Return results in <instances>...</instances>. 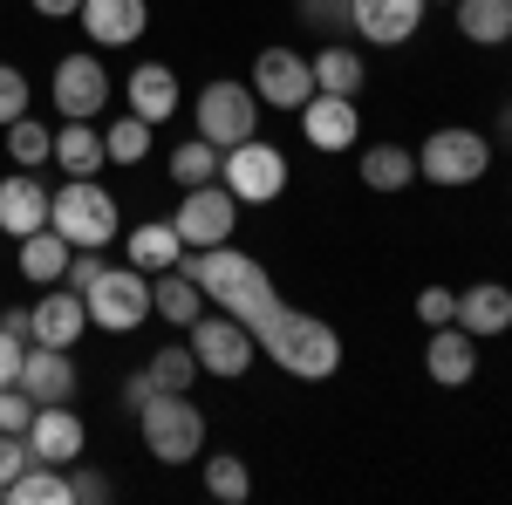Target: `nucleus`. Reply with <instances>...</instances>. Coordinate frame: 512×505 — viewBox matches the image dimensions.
<instances>
[{
	"label": "nucleus",
	"mask_w": 512,
	"mask_h": 505,
	"mask_svg": "<svg viewBox=\"0 0 512 505\" xmlns=\"http://www.w3.org/2000/svg\"><path fill=\"white\" fill-rule=\"evenodd\" d=\"M301 28H321L328 35V28H349V14L335 0H301Z\"/></svg>",
	"instance_id": "41"
},
{
	"label": "nucleus",
	"mask_w": 512,
	"mask_h": 505,
	"mask_svg": "<svg viewBox=\"0 0 512 505\" xmlns=\"http://www.w3.org/2000/svg\"><path fill=\"white\" fill-rule=\"evenodd\" d=\"M151 369H137V376H130V383H123V410H137V403H151Z\"/></svg>",
	"instance_id": "44"
},
{
	"label": "nucleus",
	"mask_w": 512,
	"mask_h": 505,
	"mask_svg": "<svg viewBox=\"0 0 512 505\" xmlns=\"http://www.w3.org/2000/svg\"><path fill=\"white\" fill-rule=\"evenodd\" d=\"M69 260H76V246L55 233V226H41V233L21 239V273H28L35 287H55V280L69 273Z\"/></svg>",
	"instance_id": "27"
},
{
	"label": "nucleus",
	"mask_w": 512,
	"mask_h": 505,
	"mask_svg": "<svg viewBox=\"0 0 512 505\" xmlns=\"http://www.w3.org/2000/svg\"><path fill=\"white\" fill-rule=\"evenodd\" d=\"M103 103H110V69H103V55H96V48L62 55V62H55V110H62V117H96Z\"/></svg>",
	"instance_id": "12"
},
{
	"label": "nucleus",
	"mask_w": 512,
	"mask_h": 505,
	"mask_svg": "<svg viewBox=\"0 0 512 505\" xmlns=\"http://www.w3.org/2000/svg\"><path fill=\"white\" fill-rule=\"evenodd\" d=\"M219 144H205V137H185L178 151H171V185H212L219 178Z\"/></svg>",
	"instance_id": "32"
},
{
	"label": "nucleus",
	"mask_w": 512,
	"mask_h": 505,
	"mask_svg": "<svg viewBox=\"0 0 512 505\" xmlns=\"http://www.w3.org/2000/svg\"><path fill=\"white\" fill-rule=\"evenodd\" d=\"M69 499H76V505H103V499H110V478H103V471H89L76 458V465H69Z\"/></svg>",
	"instance_id": "39"
},
{
	"label": "nucleus",
	"mask_w": 512,
	"mask_h": 505,
	"mask_svg": "<svg viewBox=\"0 0 512 505\" xmlns=\"http://www.w3.org/2000/svg\"><path fill=\"white\" fill-rule=\"evenodd\" d=\"M205 492H212V499H226V505L253 499V471H246V458H233V451L205 458Z\"/></svg>",
	"instance_id": "33"
},
{
	"label": "nucleus",
	"mask_w": 512,
	"mask_h": 505,
	"mask_svg": "<svg viewBox=\"0 0 512 505\" xmlns=\"http://www.w3.org/2000/svg\"><path fill=\"white\" fill-rule=\"evenodd\" d=\"M0 505H7V492H0Z\"/></svg>",
	"instance_id": "47"
},
{
	"label": "nucleus",
	"mask_w": 512,
	"mask_h": 505,
	"mask_svg": "<svg viewBox=\"0 0 512 505\" xmlns=\"http://www.w3.org/2000/svg\"><path fill=\"white\" fill-rule=\"evenodd\" d=\"M335 7H342V0H335Z\"/></svg>",
	"instance_id": "48"
},
{
	"label": "nucleus",
	"mask_w": 512,
	"mask_h": 505,
	"mask_svg": "<svg viewBox=\"0 0 512 505\" xmlns=\"http://www.w3.org/2000/svg\"><path fill=\"white\" fill-rule=\"evenodd\" d=\"M424 369H431V383L444 389H465L478 376V335H465L458 321H444L431 328V349H424Z\"/></svg>",
	"instance_id": "20"
},
{
	"label": "nucleus",
	"mask_w": 512,
	"mask_h": 505,
	"mask_svg": "<svg viewBox=\"0 0 512 505\" xmlns=\"http://www.w3.org/2000/svg\"><path fill=\"white\" fill-rule=\"evenodd\" d=\"M103 151H110V164H144V157H151V123L117 117L110 130H103Z\"/></svg>",
	"instance_id": "35"
},
{
	"label": "nucleus",
	"mask_w": 512,
	"mask_h": 505,
	"mask_svg": "<svg viewBox=\"0 0 512 505\" xmlns=\"http://www.w3.org/2000/svg\"><path fill=\"white\" fill-rule=\"evenodd\" d=\"M171 226H178V239L185 246H226L239 226V198L212 178V185H185V198H178V212H171Z\"/></svg>",
	"instance_id": "10"
},
{
	"label": "nucleus",
	"mask_w": 512,
	"mask_h": 505,
	"mask_svg": "<svg viewBox=\"0 0 512 505\" xmlns=\"http://www.w3.org/2000/svg\"><path fill=\"white\" fill-rule=\"evenodd\" d=\"M28 7H35L41 21H76L82 14V0H28Z\"/></svg>",
	"instance_id": "43"
},
{
	"label": "nucleus",
	"mask_w": 512,
	"mask_h": 505,
	"mask_svg": "<svg viewBox=\"0 0 512 505\" xmlns=\"http://www.w3.org/2000/svg\"><path fill=\"white\" fill-rule=\"evenodd\" d=\"M123 260L137 273H164L185 260V239H178V226L171 219H151V226H137V233H123Z\"/></svg>",
	"instance_id": "24"
},
{
	"label": "nucleus",
	"mask_w": 512,
	"mask_h": 505,
	"mask_svg": "<svg viewBox=\"0 0 512 505\" xmlns=\"http://www.w3.org/2000/svg\"><path fill=\"white\" fill-rule=\"evenodd\" d=\"M55 164L69 171V178H96L103 164H110V151H103V130L89 117H62V130H55Z\"/></svg>",
	"instance_id": "23"
},
{
	"label": "nucleus",
	"mask_w": 512,
	"mask_h": 505,
	"mask_svg": "<svg viewBox=\"0 0 512 505\" xmlns=\"http://www.w3.org/2000/svg\"><path fill=\"white\" fill-rule=\"evenodd\" d=\"M458 328L478 335V342H492V335H506L512 328V287L506 280H478L458 294Z\"/></svg>",
	"instance_id": "21"
},
{
	"label": "nucleus",
	"mask_w": 512,
	"mask_h": 505,
	"mask_svg": "<svg viewBox=\"0 0 512 505\" xmlns=\"http://www.w3.org/2000/svg\"><path fill=\"white\" fill-rule=\"evenodd\" d=\"M28 465H35V458H28V437H21V430H0V492H7Z\"/></svg>",
	"instance_id": "38"
},
{
	"label": "nucleus",
	"mask_w": 512,
	"mask_h": 505,
	"mask_svg": "<svg viewBox=\"0 0 512 505\" xmlns=\"http://www.w3.org/2000/svg\"><path fill=\"white\" fill-rule=\"evenodd\" d=\"M21 355H28V342L0 328V383H21Z\"/></svg>",
	"instance_id": "42"
},
{
	"label": "nucleus",
	"mask_w": 512,
	"mask_h": 505,
	"mask_svg": "<svg viewBox=\"0 0 512 505\" xmlns=\"http://www.w3.org/2000/svg\"><path fill=\"white\" fill-rule=\"evenodd\" d=\"M308 69H315V89H321V96H362V82H369L362 55H355V48H342V41H328L321 55H308Z\"/></svg>",
	"instance_id": "26"
},
{
	"label": "nucleus",
	"mask_w": 512,
	"mask_h": 505,
	"mask_svg": "<svg viewBox=\"0 0 512 505\" xmlns=\"http://www.w3.org/2000/svg\"><path fill=\"white\" fill-rule=\"evenodd\" d=\"M144 369H151V383H158V389H192L198 376H205V369H198V355H192V342H178V349L164 342Z\"/></svg>",
	"instance_id": "34"
},
{
	"label": "nucleus",
	"mask_w": 512,
	"mask_h": 505,
	"mask_svg": "<svg viewBox=\"0 0 512 505\" xmlns=\"http://www.w3.org/2000/svg\"><path fill=\"white\" fill-rule=\"evenodd\" d=\"M178 267L198 280L205 308L233 314V321H246V328L274 321V308H280L274 273L260 267L253 253H239V246H185V260H178Z\"/></svg>",
	"instance_id": "1"
},
{
	"label": "nucleus",
	"mask_w": 512,
	"mask_h": 505,
	"mask_svg": "<svg viewBox=\"0 0 512 505\" xmlns=\"http://www.w3.org/2000/svg\"><path fill=\"white\" fill-rule=\"evenodd\" d=\"M499 144H506V151H512V103H506V110H499Z\"/></svg>",
	"instance_id": "46"
},
{
	"label": "nucleus",
	"mask_w": 512,
	"mask_h": 505,
	"mask_svg": "<svg viewBox=\"0 0 512 505\" xmlns=\"http://www.w3.org/2000/svg\"><path fill=\"white\" fill-rule=\"evenodd\" d=\"M82 444H89V430H82V417L69 410V403H41L35 410V424H28V458L35 465H76L82 458Z\"/></svg>",
	"instance_id": "15"
},
{
	"label": "nucleus",
	"mask_w": 512,
	"mask_h": 505,
	"mask_svg": "<svg viewBox=\"0 0 512 505\" xmlns=\"http://www.w3.org/2000/svg\"><path fill=\"white\" fill-rule=\"evenodd\" d=\"M48 226L69 246H110V239H123V212L96 178H69L55 192V205H48Z\"/></svg>",
	"instance_id": "4"
},
{
	"label": "nucleus",
	"mask_w": 512,
	"mask_h": 505,
	"mask_svg": "<svg viewBox=\"0 0 512 505\" xmlns=\"http://www.w3.org/2000/svg\"><path fill=\"white\" fill-rule=\"evenodd\" d=\"M137 430L158 465L205 458V410L192 403V389H151V403H137Z\"/></svg>",
	"instance_id": "3"
},
{
	"label": "nucleus",
	"mask_w": 512,
	"mask_h": 505,
	"mask_svg": "<svg viewBox=\"0 0 512 505\" xmlns=\"http://www.w3.org/2000/svg\"><path fill=\"white\" fill-rule=\"evenodd\" d=\"M485 164H492V144H485L478 130H465V123H451V130H431V137H424L417 178H431V185H478Z\"/></svg>",
	"instance_id": "9"
},
{
	"label": "nucleus",
	"mask_w": 512,
	"mask_h": 505,
	"mask_svg": "<svg viewBox=\"0 0 512 505\" xmlns=\"http://www.w3.org/2000/svg\"><path fill=\"white\" fill-rule=\"evenodd\" d=\"M362 185H369V192H403V185H417V151H403V144H369V151H362Z\"/></svg>",
	"instance_id": "29"
},
{
	"label": "nucleus",
	"mask_w": 512,
	"mask_h": 505,
	"mask_svg": "<svg viewBox=\"0 0 512 505\" xmlns=\"http://www.w3.org/2000/svg\"><path fill=\"white\" fill-rule=\"evenodd\" d=\"M103 273V246H76V260H69V273H62V287H76V294H89V280Z\"/></svg>",
	"instance_id": "40"
},
{
	"label": "nucleus",
	"mask_w": 512,
	"mask_h": 505,
	"mask_svg": "<svg viewBox=\"0 0 512 505\" xmlns=\"http://www.w3.org/2000/svg\"><path fill=\"white\" fill-rule=\"evenodd\" d=\"M82 35L89 48H130V41L151 28V7L144 0H82Z\"/></svg>",
	"instance_id": "18"
},
{
	"label": "nucleus",
	"mask_w": 512,
	"mask_h": 505,
	"mask_svg": "<svg viewBox=\"0 0 512 505\" xmlns=\"http://www.w3.org/2000/svg\"><path fill=\"white\" fill-rule=\"evenodd\" d=\"M82 328H89V301H82L76 287H48L35 308H28V342H48V349H76Z\"/></svg>",
	"instance_id": "14"
},
{
	"label": "nucleus",
	"mask_w": 512,
	"mask_h": 505,
	"mask_svg": "<svg viewBox=\"0 0 512 505\" xmlns=\"http://www.w3.org/2000/svg\"><path fill=\"white\" fill-rule=\"evenodd\" d=\"M253 96L274 103V110H301V103L315 96L308 55H294V48H260V55H253Z\"/></svg>",
	"instance_id": "11"
},
{
	"label": "nucleus",
	"mask_w": 512,
	"mask_h": 505,
	"mask_svg": "<svg viewBox=\"0 0 512 505\" xmlns=\"http://www.w3.org/2000/svg\"><path fill=\"white\" fill-rule=\"evenodd\" d=\"M185 342H192L198 369L219 376V383H233V376H246V369L260 362V335H253L246 321H233V314H219V308L198 314L192 328H185Z\"/></svg>",
	"instance_id": "5"
},
{
	"label": "nucleus",
	"mask_w": 512,
	"mask_h": 505,
	"mask_svg": "<svg viewBox=\"0 0 512 505\" xmlns=\"http://www.w3.org/2000/svg\"><path fill=\"white\" fill-rule=\"evenodd\" d=\"M48 205H55V192L41 185L35 171H21V164H14V171L0 178V233H7V239L41 233V226H48Z\"/></svg>",
	"instance_id": "17"
},
{
	"label": "nucleus",
	"mask_w": 512,
	"mask_h": 505,
	"mask_svg": "<svg viewBox=\"0 0 512 505\" xmlns=\"http://www.w3.org/2000/svg\"><path fill=\"white\" fill-rule=\"evenodd\" d=\"M301 137L315 144V151H355V137H362V117H355V96H308L301 110Z\"/></svg>",
	"instance_id": "16"
},
{
	"label": "nucleus",
	"mask_w": 512,
	"mask_h": 505,
	"mask_svg": "<svg viewBox=\"0 0 512 505\" xmlns=\"http://www.w3.org/2000/svg\"><path fill=\"white\" fill-rule=\"evenodd\" d=\"M417 321H424V328L458 321V287H424V294H417Z\"/></svg>",
	"instance_id": "37"
},
{
	"label": "nucleus",
	"mask_w": 512,
	"mask_h": 505,
	"mask_svg": "<svg viewBox=\"0 0 512 505\" xmlns=\"http://www.w3.org/2000/svg\"><path fill=\"white\" fill-rule=\"evenodd\" d=\"M342 14L369 48H403L424 21V0H342Z\"/></svg>",
	"instance_id": "13"
},
{
	"label": "nucleus",
	"mask_w": 512,
	"mask_h": 505,
	"mask_svg": "<svg viewBox=\"0 0 512 505\" xmlns=\"http://www.w3.org/2000/svg\"><path fill=\"white\" fill-rule=\"evenodd\" d=\"M253 335H260V355H274V369L301 376V383H328V376L342 369V335H335L321 314H301V308H287V301H280L274 321H260Z\"/></svg>",
	"instance_id": "2"
},
{
	"label": "nucleus",
	"mask_w": 512,
	"mask_h": 505,
	"mask_svg": "<svg viewBox=\"0 0 512 505\" xmlns=\"http://www.w3.org/2000/svg\"><path fill=\"white\" fill-rule=\"evenodd\" d=\"M151 314H164L171 328H192L198 314H205V294H198V280H192L185 267L151 273Z\"/></svg>",
	"instance_id": "25"
},
{
	"label": "nucleus",
	"mask_w": 512,
	"mask_h": 505,
	"mask_svg": "<svg viewBox=\"0 0 512 505\" xmlns=\"http://www.w3.org/2000/svg\"><path fill=\"white\" fill-rule=\"evenodd\" d=\"M89 328H110V335H130L151 321V273H137L130 260L123 267H103L89 280Z\"/></svg>",
	"instance_id": "6"
},
{
	"label": "nucleus",
	"mask_w": 512,
	"mask_h": 505,
	"mask_svg": "<svg viewBox=\"0 0 512 505\" xmlns=\"http://www.w3.org/2000/svg\"><path fill=\"white\" fill-rule=\"evenodd\" d=\"M458 7V35L472 48H499L512 41V0H451Z\"/></svg>",
	"instance_id": "28"
},
{
	"label": "nucleus",
	"mask_w": 512,
	"mask_h": 505,
	"mask_svg": "<svg viewBox=\"0 0 512 505\" xmlns=\"http://www.w3.org/2000/svg\"><path fill=\"white\" fill-rule=\"evenodd\" d=\"M0 328H7V335H21V342H28V308H0Z\"/></svg>",
	"instance_id": "45"
},
{
	"label": "nucleus",
	"mask_w": 512,
	"mask_h": 505,
	"mask_svg": "<svg viewBox=\"0 0 512 505\" xmlns=\"http://www.w3.org/2000/svg\"><path fill=\"white\" fill-rule=\"evenodd\" d=\"M192 123L205 144H219V151H233V144H246L253 130H260V96L246 89V82H205L192 103Z\"/></svg>",
	"instance_id": "7"
},
{
	"label": "nucleus",
	"mask_w": 512,
	"mask_h": 505,
	"mask_svg": "<svg viewBox=\"0 0 512 505\" xmlns=\"http://www.w3.org/2000/svg\"><path fill=\"white\" fill-rule=\"evenodd\" d=\"M123 89H130V117H144L151 130L178 117V96H185V89H178V76H171L164 62H144V69H130V82H123Z\"/></svg>",
	"instance_id": "22"
},
{
	"label": "nucleus",
	"mask_w": 512,
	"mask_h": 505,
	"mask_svg": "<svg viewBox=\"0 0 512 505\" xmlns=\"http://www.w3.org/2000/svg\"><path fill=\"white\" fill-rule=\"evenodd\" d=\"M7 157L21 164V171H35L55 157V123H35V117H14L7 123Z\"/></svg>",
	"instance_id": "31"
},
{
	"label": "nucleus",
	"mask_w": 512,
	"mask_h": 505,
	"mask_svg": "<svg viewBox=\"0 0 512 505\" xmlns=\"http://www.w3.org/2000/svg\"><path fill=\"white\" fill-rule=\"evenodd\" d=\"M7 505H76L69 499V471L62 465H28L7 485Z\"/></svg>",
	"instance_id": "30"
},
{
	"label": "nucleus",
	"mask_w": 512,
	"mask_h": 505,
	"mask_svg": "<svg viewBox=\"0 0 512 505\" xmlns=\"http://www.w3.org/2000/svg\"><path fill=\"white\" fill-rule=\"evenodd\" d=\"M21 389L35 396V403H76V362H69V349H48V342H28V355H21Z\"/></svg>",
	"instance_id": "19"
},
{
	"label": "nucleus",
	"mask_w": 512,
	"mask_h": 505,
	"mask_svg": "<svg viewBox=\"0 0 512 505\" xmlns=\"http://www.w3.org/2000/svg\"><path fill=\"white\" fill-rule=\"evenodd\" d=\"M28 96H35V82L21 76L14 62H0V130H7L14 117H28Z\"/></svg>",
	"instance_id": "36"
},
{
	"label": "nucleus",
	"mask_w": 512,
	"mask_h": 505,
	"mask_svg": "<svg viewBox=\"0 0 512 505\" xmlns=\"http://www.w3.org/2000/svg\"><path fill=\"white\" fill-rule=\"evenodd\" d=\"M219 185L239 198V205H274L287 192V151L267 144V137H246L219 157Z\"/></svg>",
	"instance_id": "8"
}]
</instances>
